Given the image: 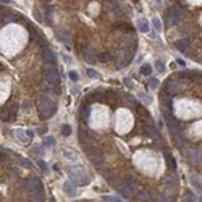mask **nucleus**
<instances>
[{
    "mask_svg": "<svg viewBox=\"0 0 202 202\" xmlns=\"http://www.w3.org/2000/svg\"><path fill=\"white\" fill-rule=\"evenodd\" d=\"M158 97L173 146L201 173V71L173 73L163 81Z\"/></svg>",
    "mask_w": 202,
    "mask_h": 202,
    "instance_id": "obj_1",
    "label": "nucleus"
},
{
    "mask_svg": "<svg viewBox=\"0 0 202 202\" xmlns=\"http://www.w3.org/2000/svg\"><path fill=\"white\" fill-rule=\"evenodd\" d=\"M68 173H70V180L71 183H76V184H89V176L84 171L81 167H71L68 168Z\"/></svg>",
    "mask_w": 202,
    "mask_h": 202,
    "instance_id": "obj_2",
    "label": "nucleus"
},
{
    "mask_svg": "<svg viewBox=\"0 0 202 202\" xmlns=\"http://www.w3.org/2000/svg\"><path fill=\"white\" fill-rule=\"evenodd\" d=\"M137 28H139L141 33L147 34V33H149V23H147V20H144V18L137 20Z\"/></svg>",
    "mask_w": 202,
    "mask_h": 202,
    "instance_id": "obj_3",
    "label": "nucleus"
},
{
    "mask_svg": "<svg viewBox=\"0 0 202 202\" xmlns=\"http://www.w3.org/2000/svg\"><path fill=\"white\" fill-rule=\"evenodd\" d=\"M63 189H65L66 194H70V196H74L76 194V188H74V183L71 181H66L65 184H63Z\"/></svg>",
    "mask_w": 202,
    "mask_h": 202,
    "instance_id": "obj_4",
    "label": "nucleus"
},
{
    "mask_svg": "<svg viewBox=\"0 0 202 202\" xmlns=\"http://www.w3.org/2000/svg\"><path fill=\"white\" fill-rule=\"evenodd\" d=\"M16 136H18V139H20L23 144H29V142H31V139L26 136V133L23 131V129H18V131H16Z\"/></svg>",
    "mask_w": 202,
    "mask_h": 202,
    "instance_id": "obj_5",
    "label": "nucleus"
},
{
    "mask_svg": "<svg viewBox=\"0 0 202 202\" xmlns=\"http://www.w3.org/2000/svg\"><path fill=\"white\" fill-rule=\"evenodd\" d=\"M139 73L142 74V76H150V74H152V66L150 65H142L141 66V70H139Z\"/></svg>",
    "mask_w": 202,
    "mask_h": 202,
    "instance_id": "obj_6",
    "label": "nucleus"
},
{
    "mask_svg": "<svg viewBox=\"0 0 202 202\" xmlns=\"http://www.w3.org/2000/svg\"><path fill=\"white\" fill-rule=\"evenodd\" d=\"M54 144H55L54 137H46V139H42V146H44V147H52Z\"/></svg>",
    "mask_w": 202,
    "mask_h": 202,
    "instance_id": "obj_7",
    "label": "nucleus"
},
{
    "mask_svg": "<svg viewBox=\"0 0 202 202\" xmlns=\"http://www.w3.org/2000/svg\"><path fill=\"white\" fill-rule=\"evenodd\" d=\"M62 134L63 136H70L71 134V126L70 124H63L62 126Z\"/></svg>",
    "mask_w": 202,
    "mask_h": 202,
    "instance_id": "obj_8",
    "label": "nucleus"
},
{
    "mask_svg": "<svg viewBox=\"0 0 202 202\" xmlns=\"http://www.w3.org/2000/svg\"><path fill=\"white\" fill-rule=\"evenodd\" d=\"M184 202H196V197H194L192 194H191V191H186V194H184Z\"/></svg>",
    "mask_w": 202,
    "mask_h": 202,
    "instance_id": "obj_9",
    "label": "nucleus"
},
{
    "mask_svg": "<svg viewBox=\"0 0 202 202\" xmlns=\"http://www.w3.org/2000/svg\"><path fill=\"white\" fill-rule=\"evenodd\" d=\"M155 68H157V71H158V73H163V71H165V65H163V62H160V60H157Z\"/></svg>",
    "mask_w": 202,
    "mask_h": 202,
    "instance_id": "obj_10",
    "label": "nucleus"
},
{
    "mask_svg": "<svg viewBox=\"0 0 202 202\" xmlns=\"http://www.w3.org/2000/svg\"><path fill=\"white\" fill-rule=\"evenodd\" d=\"M152 23H154V28H155V31H160V29H162V23H160V20H158V18H154Z\"/></svg>",
    "mask_w": 202,
    "mask_h": 202,
    "instance_id": "obj_11",
    "label": "nucleus"
},
{
    "mask_svg": "<svg viewBox=\"0 0 202 202\" xmlns=\"http://www.w3.org/2000/svg\"><path fill=\"white\" fill-rule=\"evenodd\" d=\"M149 86L152 87V89H155V87L158 86V81H157L155 78H150V79H149Z\"/></svg>",
    "mask_w": 202,
    "mask_h": 202,
    "instance_id": "obj_12",
    "label": "nucleus"
},
{
    "mask_svg": "<svg viewBox=\"0 0 202 202\" xmlns=\"http://www.w3.org/2000/svg\"><path fill=\"white\" fill-rule=\"evenodd\" d=\"M87 76H89V78H97L99 74L95 73V70H92V68H87Z\"/></svg>",
    "mask_w": 202,
    "mask_h": 202,
    "instance_id": "obj_13",
    "label": "nucleus"
},
{
    "mask_svg": "<svg viewBox=\"0 0 202 202\" xmlns=\"http://www.w3.org/2000/svg\"><path fill=\"white\" fill-rule=\"evenodd\" d=\"M70 79L71 81H73V83H76V81H78V73H76V71H70Z\"/></svg>",
    "mask_w": 202,
    "mask_h": 202,
    "instance_id": "obj_14",
    "label": "nucleus"
},
{
    "mask_svg": "<svg viewBox=\"0 0 202 202\" xmlns=\"http://www.w3.org/2000/svg\"><path fill=\"white\" fill-rule=\"evenodd\" d=\"M26 136H28L29 137V139H31V141H33V137H34V131H33V129H26Z\"/></svg>",
    "mask_w": 202,
    "mask_h": 202,
    "instance_id": "obj_15",
    "label": "nucleus"
},
{
    "mask_svg": "<svg viewBox=\"0 0 202 202\" xmlns=\"http://www.w3.org/2000/svg\"><path fill=\"white\" fill-rule=\"evenodd\" d=\"M39 167H41V168L44 170V171H46V170H47V165H46V162H42V160L39 162Z\"/></svg>",
    "mask_w": 202,
    "mask_h": 202,
    "instance_id": "obj_16",
    "label": "nucleus"
},
{
    "mask_svg": "<svg viewBox=\"0 0 202 202\" xmlns=\"http://www.w3.org/2000/svg\"><path fill=\"white\" fill-rule=\"evenodd\" d=\"M47 126H42V128H39V133H41V134H44V133H47Z\"/></svg>",
    "mask_w": 202,
    "mask_h": 202,
    "instance_id": "obj_17",
    "label": "nucleus"
},
{
    "mask_svg": "<svg viewBox=\"0 0 202 202\" xmlns=\"http://www.w3.org/2000/svg\"><path fill=\"white\" fill-rule=\"evenodd\" d=\"M2 2H5V3H10V2H12V0H2Z\"/></svg>",
    "mask_w": 202,
    "mask_h": 202,
    "instance_id": "obj_18",
    "label": "nucleus"
}]
</instances>
